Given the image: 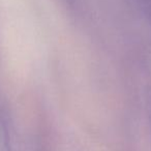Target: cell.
I'll return each instance as SVG.
<instances>
[{"label": "cell", "mask_w": 151, "mask_h": 151, "mask_svg": "<svg viewBox=\"0 0 151 151\" xmlns=\"http://www.w3.org/2000/svg\"><path fill=\"white\" fill-rule=\"evenodd\" d=\"M0 151H13L6 122L0 116Z\"/></svg>", "instance_id": "obj_1"}]
</instances>
